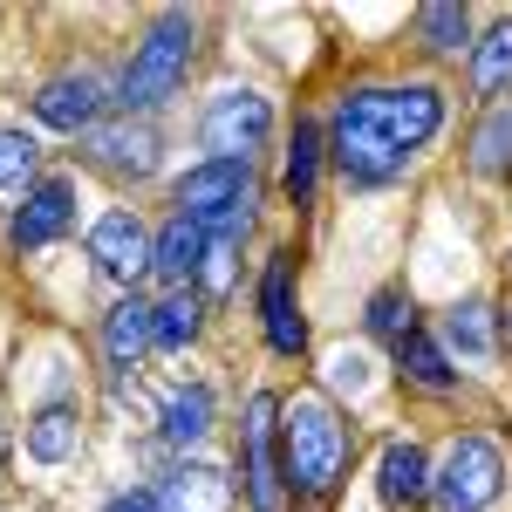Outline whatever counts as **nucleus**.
<instances>
[{
    "instance_id": "obj_31",
    "label": "nucleus",
    "mask_w": 512,
    "mask_h": 512,
    "mask_svg": "<svg viewBox=\"0 0 512 512\" xmlns=\"http://www.w3.org/2000/svg\"><path fill=\"white\" fill-rule=\"evenodd\" d=\"M506 328H512V315H506Z\"/></svg>"
},
{
    "instance_id": "obj_12",
    "label": "nucleus",
    "mask_w": 512,
    "mask_h": 512,
    "mask_svg": "<svg viewBox=\"0 0 512 512\" xmlns=\"http://www.w3.org/2000/svg\"><path fill=\"white\" fill-rule=\"evenodd\" d=\"M260 321H267L274 355L308 349V321H301V301H294V267L287 260H267V274H260Z\"/></svg>"
},
{
    "instance_id": "obj_14",
    "label": "nucleus",
    "mask_w": 512,
    "mask_h": 512,
    "mask_svg": "<svg viewBox=\"0 0 512 512\" xmlns=\"http://www.w3.org/2000/svg\"><path fill=\"white\" fill-rule=\"evenodd\" d=\"M144 349H151V308L130 294V301H117L110 315H103V362H110V376H137V362H144Z\"/></svg>"
},
{
    "instance_id": "obj_22",
    "label": "nucleus",
    "mask_w": 512,
    "mask_h": 512,
    "mask_svg": "<svg viewBox=\"0 0 512 512\" xmlns=\"http://www.w3.org/2000/svg\"><path fill=\"white\" fill-rule=\"evenodd\" d=\"M472 89L478 96L512 89V21H499L485 41H472Z\"/></svg>"
},
{
    "instance_id": "obj_5",
    "label": "nucleus",
    "mask_w": 512,
    "mask_h": 512,
    "mask_svg": "<svg viewBox=\"0 0 512 512\" xmlns=\"http://www.w3.org/2000/svg\"><path fill=\"white\" fill-rule=\"evenodd\" d=\"M239 478H246V506H253V512H280L287 458H280V396L274 390L246 396V424H239Z\"/></svg>"
},
{
    "instance_id": "obj_30",
    "label": "nucleus",
    "mask_w": 512,
    "mask_h": 512,
    "mask_svg": "<svg viewBox=\"0 0 512 512\" xmlns=\"http://www.w3.org/2000/svg\"><path fill=\"white\" fill-rule=\"evenodd\" d=\"M110 512H158V492H117Z\"/></svg>"
},
{
    "instance_id": "obj_29",
    "label": "nucleus",
    "mask_w": 512,
    "mask_h": 512,
    "mask_svg": "<svg viewBox=\"0 0 512 512\" xmlns=\"http://www.w3.org/2000/svg\"><path fill=\"white\" fill-rule=\"evenodd\" d=\"M328 383H335L342 396H362L369 383H376V362H369L362 349H335L328 355Z\"/></svg>"
},
{
    "instance_id": "obj_3",
    "label": "nucleus",
    "mask_w": 512,
    "mask_h": 512,
    "mask_svg": "<svg viewBox=\"0 0 512 512\" xmlns=\"http://www.w3.org/2000/svg\"><path fill=\"white\" fill-rule=\"evenodd\" d=\"M171 205H178V219H192L205 239H239L253 226V164H226V158L192 164V171L171 185Z\"/></svg>"
},
{
    "instance_id": "obj_17",
    "label": "nucleus",
    "mask_w": 512,
    "mask_h": 512,
    "mask_svg": "<svg viewBox=\"0 0 512 512\" xmlns=\"http://www.w3.org/2000/svg\"><path fill=\"white\" fill-rule=\"evenodd\" d=\"M198 315H205V301H198L192 287H171L158 308H151V349H164V355L192 349L198 342Z\"/></svg>"
},
{
    "instance_id": "obj_27",
    "label": "nucleus",
    "mask_w": 512,
    "mask_h": 512,
    "mask_svg": "<svg viewBox=\"0 0 512 512\" xmlns=\"http://www.w3.org/2000/svg\"><path fill=\"white\" fill-rule=\"evenodd\" d=\"M35 164H41V151H35V137H28V130H0V192L28 185V178H35Z\"/></svg>"
},
{
    "instance_id": "obj_25",
    "label": "nucleus",
    "mask_w": 512,
    "mask_h": 512,
    "mask_svg": "<svg viewBox=\"0 0 512 512\" xmlns=\"http://www.w3.org/2000/svg\"><path fill=\"white\" fill-rule=\"evenodd\" d=\"M485 315H492L485 301H458V308L444 315V342L458 355H472V362H485V355H492V321Z\"/></svg>"
},
{
    "instance_id": "obj_1",
    "label": "nucleus",
    "mask_w": 512,
    "mask_h": 512,
    "mask_svg": "<svg viewBox=\"0 0 512 512\" xmlns=\"http://www.w3.org/2000/svg\"><path fill=\"white\" fill-rule=\"evenodd\" d=\"M437 130H444V89L437 82H369V89H349L335 103L328 144L355 185H390Z\"/></svg>"
},
{
    "instance_id": "obj_28",
    "label": "nucleus",
    "mask_w": 512,
    "mask_h": 512,
    "mask_svg": "<svg viewBox=\"0 0 512 512\" xmlns=\"http://www.w3.org/2000/svg\"><path fill=\"white\" fill-rule=\"evenodd\" d=\"M233 260H239V239H212L205 260H198V301H219L233 287Z\"/></svg>"
},
{
    "instance_id": "obj_20",
    "label": "nucleus",
    "mask_w": 512,
    "mask_h": 512,
    "mask_svg": "<svg viewBox=\"0 0 512 512\" xmlns=\"http://www.w3.org/2000/svg\"><path fill=\"white\" fill-rule=\"evenodd\" d=\"M472 171L478 178H512V103H492L472 130Z\"/></svg>"
},
{
    "instance_id": "obj_9",
    "label": "nucleus",
    "mask_w": 512,
    "mask_h": 512,
    "mask_svg": "<svg viewBox=\"0 0 512 512\" xmlns=\"http://www.w3.org/2000/svg\"><path fill=\"white\" fill-rule=\"evenodd\" d=\"M158 130L151 123H103V130H89V164L96 171H110V178H151L158 171Z\"/></svg>"
},
{
    "instance_id": "obj_11",
    "label": "nucleus",
    "mask_w": 512,
    "mask_h": 512,
    "mask_svg": "<svg viewBox=\"0 0 512 512\" xmlns=\"http://www.w3.org/2000/svg\"><path fill=\"white\" fill-rule=\"evenodd\" d=\"M69 219H76V185L69 178H41L35 192L21 198V212H14V246L21 253H41L48 239L69 233Z\"/></svg>"
},
{
    "instance_id": "obj_18",
    "label": "nucleus",
    "mask_w": 512,
    "mask_h": 512,
    "mask_svg": "<svg viewBox=\"0 0 512 512\" xmlns=\"http://www.w3.org/2000/svg\"><path fill=\"white\" fill-rule=\"evenodd\" d=\"M158 431H164V444H198V437L212 431V390L205 383H185V390H171L164 396V417H158Z\"/></svg>"
},
{
    "instance_id": "obj_19",
    "label": "nucleus",
    "mask_w": 512,
    "mask_h": 512,
    "mask_svg": "<svg viewBox=\"0 0 512 512\" xmlns=\"http://www.w3.org/2000/svg\"><path fill=\"white\" fill-rule=\"evenodd\" d=\"M21 444H28L35 465H62V458H76V410H69V403H41L35 424L21 431Z\"/></svg>"
},
{
    "instance_id": "obj_13",
    "label": "nucleus",
    "mask_w": 512,
    "mask_h": 512,
    "mask_svg": "<svg viewBox=\"0 0 512 512\" xmlns=\"http://www.w3.org/2000/svg\"><path fill=\"white\" fill-rule=\"evenodd\" d=\"M158 512H233V478L219 472V465H171L158 485Z\"/></svg>"
},
{
    "instance_id": "obj_21",
    "label": "nucleus",
    "mask_w": 512,
    "mask_h": 512,
    "mask_svg": "<svg viewBox=\"0 0 512 512\" xmlns=\"http://www.w3.org/2000/svg\"><path fill=\"white\" fill-rule=\"evenodd\" d=\"M396 369H403V376H410L417 390H437V396H444V390H458V369L444 362V349H437V342L424 335V328L396 342Z\"/></svg>"
},
{
    "instance_id": "obj_16",
    "label": "nucleus",
    "mask_w": 512,
    "mask_h": 512,
    "mask_svg": "<svg viewBox=\"0 0 512 512\" xmlns=\"http://www.w3.org/2000/svg\"><path fill=\"white\" fill-rule=\"evenodd\" d=\"M205 246H212V239L198 233L192 219H178V212H171L158 233H151V267H158L171 287H185V280H198V260H205Z\"/></svg>"
},
{
    "instance_id": "obj_2",
    "label": "nucleus",
    "mask_w": 512,
    "mask_h": 512,
    "mask_svg": "<svg viewBox=\"0 0 512 512\" xmlns=\"http://www.w3.org/2000/svg\"><path fill=\"white\" fill-rule=\"evenodd\" d=\"M280 458H287V485L328 499L342 472H349V424L328 396H294L280 403Z\"/></svg>"
},
{
    "instance_id": "obj_15",
    "label": "nucleus",
    "mask_w": 512,
    "mask_h": 512,
    "mask_svg": "<svg viewBox=\"0 0 512 512\" xmlns=\"http://www.w3.org/2000/svg\"><path fill=\"white\" fill-rule=\"evenodd\" d=\"M376 492H383V506H417L424 492H431V458L410 444V437H396L383 444V465H376Z\"/></svg>"
},
{
    "instance_id": "obj_7",
    "label": "nucleus",
    "mask_w": 512,
    "mask_h": 512,
    "mask_svg": "<svg viewBox=\"0 0 512 512\" xmlns=\"http://www.w3.org/2000/svg\"><path fill=\"white\" fill-rule=\"evenodd\" d=\"M267 137H274V103H267L260 89H226V96H212V110L198 123V144H205L212 158H226V164H253V151H267Z\"/></svg>"
},
{
    "instance_id": "obj_4",
    "label": "nucleus",
    "mask_w": 512,
    "mask_h": 512,
    "mask_svg": "<svg viewBox=\"0 0 512 512\" xmlns=\"http://www.w3.org/2000/svg\"><path fill=\"white\" fill-rule=\"evenodd\" d=\"M192 41H198L192 14H158L151 35L137 41L123 82H117L123 110H158L164 96H178V89H185V69H192Z\"/></svg>"
},
{
    "instance_id": "obj_23",
    "label": "nucleus",
    "mask_w": 512,
    "mask_h": 512,
    "mask_svg": "<svg viewBox=\"0 0 512 512\" xmlns=\"http://www.w3.org/2000/svg\"><path fill=\"white\" fill-rule=\"evenodd\" d=\"M417 41H424L431 55H458V48L472 41V14H465L458 0H431V7L417 14Z\"/></svg>"
},
{
    "instance_id": "obj_10",
    "label": "nucleus",
    "mask_w": 512,
    "mask_h": 512,
    "mask_svg": "<svg viewBox=\"0 0 512 512\" xmlns=\"http://www.w3.org/2000/svg\"><path fill=\"white\" fill-rule=\"evenodd\" d=\"M103 76H89V69H76V76H55V82H41V96H35V117L48 123V130H96V117H103Z\"/></svg>"
},
{
    "instance_id": "obj_6",
    "label": "nucleus",
    "mask_w": 512,
    "mask_h": 512,
    "mask_svg": "<svg viewBox=\"0 0 512 512\" xmlns=\"http://www.w3.org/2000/svg\"><path fill=\"white\" fill-rule=\"evenodd\" d=\"M437 512H492L506 492V451L492 437H458L431 478Z\"/></svg>"
},
{
    "instance_id": "obj_24",
    "label": "nucleus",
    "mask_w": 512,
    "mask_h": 512,
    "mask_svg": "<svg viewBox=\"0 0 512 512\" xmlns=\"http://www.w3.org/2000/svg\"><path fill=\"white\" fill-rule=\"evenodd\" d=\"M321 185V130L315 123H294V151H287V198L294 205H315Z\"/></svg>"
},
{
    "instance_id": "obj_26",
    "label": "nucleus",
    "mask_w": 512,
    "mask_h": 512,
    "mask_svg": "<svg viewBox=\"0 0 512 512\" xmlns=\"http://www.w3.org/2000/svg\"><path fill=\"white\" fill-rule=\"evenodd\" d=\"M369 328H376L383 342H403V335H417V308H410V294H403V287H383V294L369 301Z\"/></svg>"
},
{
    "instance_id": "obj_8",
    "label": "nucleus",
    "mask_w": 512,
    "mask_h": 512,
    "mask_svg": "<svg viewBox=\"0 0 512 512\" xmlns=\"http://www.w3.org/2000/svg\"><path fill=\"white\" fill-rule=\"evenodd\" d=\"M89 260L103 267L110 280H137L151 267V233H144V219L137 212H103L96 226H89Z\"/></svg>"
}]
</instances>
